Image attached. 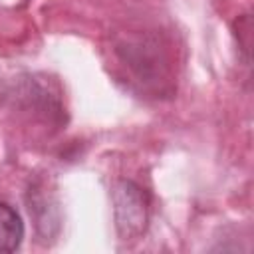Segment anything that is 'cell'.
Returning <instances> with one entry per match:
<instances>
[{
  "instance_id": "cell-1",
  "label": "cell",
  "mask_w": 254,
  "mask_h": 254,
  "mask_svg": "<svg viewBox=\"0 0 254 254\" xmlns=\"http://www.w3.org/2000/svg\"><path fill=\"white\" fill-rule=\"evenodd\" d=\"M24 238L20 214L6 202H0V252H14Z\"/></svg>"
}]
</instances>
